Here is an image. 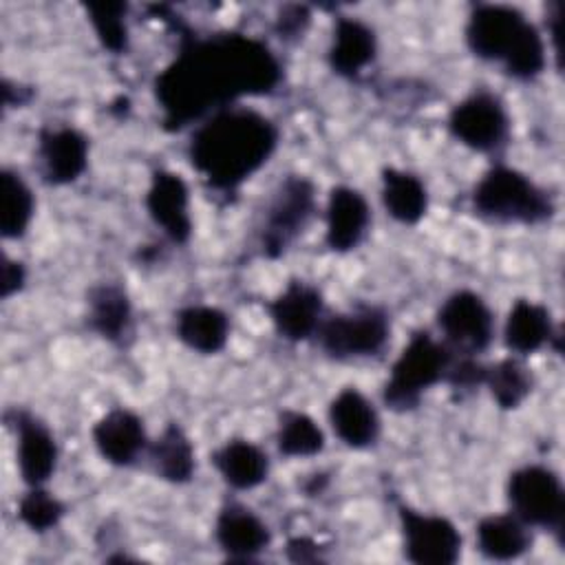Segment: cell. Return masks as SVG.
Instances as JSON below:
<instances>
[{
  "instance_id": "2e32d148",
  "label": "cell",
  "mask_w": 565,
  "mask_h": 565,
  "mask_svg": "<svg viewBox=\"0 0 565 565\" xmlns=\"http://www.w3.org/2000/svg\"><path fill=\"white\" fill-rule=\"evenodd\" d=\"M324 221V243L331 252L344 254L355 249L364 241L371 225V207L366 196L351 185L331 188Z\"/></svg>"
},
{
  "instance_id": "d4e9b609",
  "label": "cell",
  "mask_w": 565,
  "mask_h": 565,
  "mask_svg": "<svg viewBox=\"0 0 565 565\" xmlns=\"http://www.w3.org/2000/svg\"><path fill=\"white\" fill-rule=\"evenodd\" d=\"M477 550L490 561H514L523 556L532 545L530 525L516 514H488L475 530Z\"/></svg>"
},
{
  "instance_id": "d6a6232c",
  "label": "cell",
  "mask_w": 565,
  "mask_h": 565,
  "mask_svg": "<svg viewBox=\"0 0 565 565\" xmlns=\"http://www.w3.org/2000/svg\"><path fill=\"white\" fill-rule=\"evenodd\" d=\"M311 22V13L305 4H287L280 9V15L276 18V33L285 40H298L307 31Z\"/></svg>"
},
{
  "instance_id": "8992f818",
  "label": "cell",
  "mask_w": 565,
  "mask_h": 565,
  "mask_svg": "<svg viewBox=\"0 0 565 565\" xmlns=\"http://www.w3.org/2000/svg\"><path fill=\"white\" fill-rule=\"evenodd\" d=\"M316 212V185L302 174H287L274 188L260 225V247L267 258H280L305 232Z\"/></svg>"
},
{
  "instance_id": "ba28073f",
  "label": "cell",
  "mask_w": 565,
  "mask_h": 565,
  "mask_svg": "<svg viewBox=\"0 0 565 565\" xmlns=\"http://www.w3.org/2000/svg\"><path fill=\"white\" fill-rule=\"evenodd\" d=\"M448 130L475 152H497L508 143L510 115L499 95L479 88L450 108Z\"/></svg>"
},
{
  "instance_id": "4fadbf2b",
  "label": "cell",
  "mask_w": 565,
  "mask_h": 565,
  "mask_svg": "<svg viewBox=\"0 0 565 565\" xmlns=\"http://www.w3.org/2000/svg\"><path fill=\"white\" fill-rule=\"evenodd\" d=\"M7 417L15 433V459L22 481L29 488L44 486L57 463V444L51 428L24 408H15Z\"/></svg>"
},
{
  "instance_id": "5b68a950",
  "label": "cell",
  "mask_w": 565,
  "mask_h": 565,
  "mask_svg": "<svg viewBox=\"0 0 565 565\" xmlns=\"http://www.w3.org/2000/svg\"><path fill=\"white\" fill-rule=\"evenodd\" d=\"M510 512L530 527H541L563 543L565 490L558 475L541 463H525L510 472L505 483Z\"/></svg>"
},
{
  "instance_id": "83f0119b",
  "label": "cell",
  "mask_w": 565,
  "mask_h": 565,
  "mask_svg": "<svg viewBox=\"0 0 565 565\" xmlns=\"http://www.w3.org/2000/svg\"><path fill=\"white\" fill-rule=\"evenodd\" d=\"M0 185H2V212H0V232L7 241L22 238L31 225L35 199L26 181L4 168L0 172Z\"/></svg>"
},
{
  "instance_id": "52a82bcc",
  "label": "cell",
  "mask_w": 565,
  "mask_h": 565,
  "mask_svg": "<svg viewBox=\"0 0 565 565\" xmlns=\"http://www.w3.org/2000/svg\"><path fill=\"white\" fill-rule=\"evenodd\" d=\"M320 349L333 360H358L380 355L391 335V318L384 307L358 305L320 322Z\"/></svg>"
},
{
  "instance_id": "3957f363",
  "label": "cell",
  "mask_w": 565,
  "mask_h": 565,
  "mask_svg": "<svg viewBox=\"0 0 565 565\" xmlns=\"http://www.w3.org/2000/svg\"><path fill=\"white\" fill-rule=\"evenodd\" d=\"M472 210L501 225H539L554 214L550 194L510 166H492L472 190Z\"/></svg>"
},
{
  "instance_id": "7a4b0ae2",
  "label": "cell",
  "mask_w": 565,
  "mask_h": 565,
  "mask_svg": "<svg viewBox=\"0 0 565 565\" xmlns=\"http://www.w3.org/2000/svg\"><path fill=\"white\" fill-rule=\"evenodd\" d=\"M278 146V128L263 113L232 104L199 121L188 159L214 192H234L260 170Z\"/></svg>"
},
{
  "instance_id": "603a6c76",
  "label": "cell",
  "mask_w": 565,
  "mask_h": 565,
  "mask_svg": "<svg viewBox=\"0 0 565 565\" xmlns=\"http://www.w3.org/2000/svg\"><path fill=\"white\" fill-rule=\"evenodd\" d=\"M221 479L234 490H252L269 475L267 452L249 439H227L210 457Z\"/></svg>"
},
{
  "instance_id": "7402d4cb",
  "label": "cell",
  "mask_w": 565,
  "mask_h": 565,
  "mask_svg": "<svg viewBox=\"0 0 565 565\" xmlns=\"http://www.w3.org/2000/svg\"><path fill=\"white\" fill-rule=\"evenodd\" d=\"M552 313L545 305L519 298L503 327V342L516 355H530L556 338Z\"/></svg>"
},
{
  "instance_id": "9c48e42d",
  "label": "cell",
  "mask_w": 565,
  "mask_h": 565,
  "mask_svg": "<svg viewBox=\"0 0 565 565\" xmlns=\"http://www.w3.org/2000/svg\"><path fill=\"white\" fill-rule=\"evenodd\" d=\"M404 558L415 565H452L461 554V534L441 514L419 512L397 503Z\"/></svg>"
},
{
  "instance_id": "d6986e66",
  "label": "cell",
  "mask_w": 565,
  "mask_h": 565,
  "mask_svg": "<svg viewBox=\"0 0 565 565\" xmlns=\"http://www.w3.org/2000/svg\"><path fill=\"white\" fill-rule=\"evenodd\" d=\"M377 53V38L373 26L353 15H340L333 24L329 44V66L335 75L355 79Z\"/></svg>"
},
{
  "instance_id": "ac0fdd59",
  "label": "cell",
  "mask_w": 565,
  "mask_h": 565,
  "mask_svg": "<svg viewBox=\"0 0 565 565\" xmlns=\"http://www.w3.org/2000/svg\"><path fill=\"white\" fill-rule=\"evenodd\" d=\"M93 441L104 461L126 468L148 450L143 419L130 408H113L93 426Z\"/></svg>"
},
{
  "instance_id": "30bf717a",
  "label": "cell",
  "mask_w": 565,
  "mask_h": 565,
  "mask_svg": "<svg viewBox=\"0 0 565 565\" xmlns=\"http://www.w3.org/2000/svg\"><path fill=\"white\" fill-rule=\"evenodd\" d=\"M532 22L510 4H475L466 22L468 49L486 62H505Z\"/></svg>"
},
{
  "instance_id": "e0dca14e",
  "label": "cell",
  "mask_w": 565,
  "mask_h": 565,
  "mask_svg": "<svg viewBox=\"0 0 565 565\" xmlns=\"http://www.w3.org/2000/svg\"><path fill=\"white\" fill-rule=\"evenodd\" d=\"M214 539L230 561H252L269 547L271 532L252 508L227 501L216 514Z\"/></svg>"
},
{
  "instance_id": "6da1fadb",
  "label": "cell",
  "mask_w": 565,
  "mask_h": 565,
  "mask_svg": "<svg viewBox=\"0 0 565 565\" xmlns=\"http://www.w3.org/2000/svg\"><path fill=\"white\" fill-rule=\"evenodd\" d=\"M280 84V62L258 38L225 31L183 38L177 57L157 75L154 97L163 128L181 130L241 97L269 95Z\"/></svg>"
},
{
  "instance_id": "f546056e",
  "label": "cell",
  "mask_w": 565,
  "mask_h": 565,
  "mask_svg": "<svg viewBox=\"0 0 565 565\" xmlns=\"http://www.w3.org/2000/svg\"><path fill=\"white\" fill-rule=\"evenodd\" d=\"M276 446L285 457H313L324 448V433L307 413L287 408L278 417Z\"/></svg>"
},
{
  "instance_id": "5bb4252c",
  "label": "cell",
  "mask_w": 565,
  "mask_h": 565,
  "mask_svg": "<svg viewBox=\"0 0 565 565\" xmlns=\"http://www.w3.org/2000/svg\"><path fill=\"white\" fill-rule=\"evenodd\" d=\"M40 174L49 185L77 181L88 166V139L73 126H46L38 135Z\"/></svg>"
},
{
  "instance_id": "7c38bea8",
  "label": "cell",
  "mask_w": 565,
  "mask_h": 565,
  "mask_svg": "<svg viewBox=\"0 0 565 565\" xmlns=\"http://www.w3.org/2000/svg\"><path fill=\"white\" fill-rule=\"evenodd\" d=\"M267 313L282 340L302 342L316 335L320 322L324 320V298L316 285L294 278L276 298L267 302Z\"/></svg>"
},
{
  "instance_id": "484cf974",
  "label": "cell",
  "mask_w": 565,
  "mask_h": 565,
  "mask_svg": "<svg viewBox=\"0 0 565 565\" xmlns=\"http://www.w3.org/2000/svg\"><path fill=\"white\" fill-rule=\"evenodd\" d=\"M146 455L154 475L168 483H188L194 475V448L177 422H170L161 435L148 444Z\"/></svg>"
},
{
  "instance_id": "44dd1931",
  "label": "cell",
  "mask_w": 565,
  "mask_h": 565,
  "mask_svg": "<svg viewBox=\"0 0 565 565\" xmlns=\"http://www.w3.org/2000/svg\"><path fill=\"white\" fill-rule=\"evenodd\" d=\"M88 329L99 338L124 344L132 331V305L126 289L117 282H99L86 296Z\"/></svg>"
},
{
  "instance_id": "e575fe53",
  "label": "cell",
  "mask_w": 565,
  "mask_h": 565,
  "mask_svg": "<svg viewBox=\"0 0 565 565\" xmlns=\"http://www.w3.org/2000/svg\"><path fill=\"white\" fill-rule=\"evenodd\" d=\"M287 558L294 563H311V561H320V545L307 536H296L289 539L285 545Z\"/></svg>"
},
{
  "instance_id": "ffe728a7",
  "label": "cell",
  "mask_w": 565,
  "mask_h": 565,
  "mask_svg": "<svg viewBox=\"0 0 565 565\" xmlns=\"http://www.w3.org/2000/svg\"><path fill=\"white\" fill-rule=\"evenodd\" d=\"M329 424L349 448H369L380 437V415L355 386L342 388L329 404Z\"/></svg>"
},
{
  "instance_id": "277c9868",
  "label": "cell",
  "mask_w": 565,
  "mask_h": 565,
  "mask_svg": "<svg viewBox=\"0 0 565 565\" xmlns=\"http://www.w3.org/2000/svg\"><path fill=\"white\" fill-rule=\"evenodd\" d=\"M450 358L452 349L446 342L424 329L415 331L391 366V375L382 388L384 404L395 413L413 411L424 391L444 382Z\"/></svg>"
},
{
  "instance_id": "4dcf8cb0",
  "label": "cell",
  "mask_w": 565,
  "mask_h": 565,
  "mask_svg": "<svg viewBox=\"0 0 565 565\" xmlns=\"http://www.w3.org/2000/svg\"><path fill=\"white\" fill-rule=\"evenodd\" d=\"M126 2H88L86 13L99 44L119 55L128 49V26H126Z\"/></svg>"
},
{
  "instance_id": "cb8c5ba5",
  "label": "cell",
  "mask_w": 565,
  "mask_h": 565,
  "mask_svg": "<svg viewBox=\"0 0 565 565\" xmlns=\"http://www.w3.org/2000/svg\"><path fill=\"white\" fill-rule=\"evenodd\" d=\"M174 331L188 349L214 355L227 344L230 318L212 305H188L174 313Z\"/></svg>"
},
{
  "instance_id": "8fae6325",
  "label": "cell",
  "mask_w": 565,
  "mask_h": 565,
  "mask_svg": "<svg viewBox=\"0 0 565 565\" xmlns=\"http://www.w3.org/2000/svg\"><path fill=\"white\" fill-rule=\"evenodd\" d=\"M437 327L452 351L477 355L492 342L494 316L483 296L470 289H459L441 302Z\"/></svg>"
},
{
  "instance_id": "836d02e7",
  "label": "cell",
  "mask_w": 565,
  "mask_h": 565,
  "mask_svg": "<svg viewBox=\"0 0 565 565\" xmlns=\"http://www.w3.org/2000/svg\"><path fill=\"white\" fill-rule=\"evenodd\" d=\"M26 280V269L20 260H13L9 256H4V265H2V298H11L13 294H18L24 287Z\"/></svg>"
},
{
  "instance_id": "4316f807",
  "label": "cell",
  "mask_w": 565,
  "mask_h": 565,
  "mask_svg": "<svg viewBox=\"0 0 565 565\" xmlns=\"http://www.w3.org/2000/svg\"><path fill=\"white\" fill-rule=\"evenodd\" d=\"M382 203L384 210L402 225H415L428 210V192L424 181L406 170H382Z\"/></svg>"
},
{
  "instance_id": "9a60e30c",
  "label": "cell",
  "mask_w": 565,
  "mask_h": 565,
  "mask_svg": "<svg viewBox=\"0 0 565 565\" xmlns=\"http://www.w3.org/2000/svg\"><path fill=\"white\" fill-rule=\"evenodd\" d=\"M146 210L157 227L174 243L185 245L192 234L190 190L181 174L154 170L146 192Z\"/></svg>"
},
{
  "instance_id": "1f68e13d",
  "label": "cell",
  "mask_w": 565,
  "mask_h": 565,
  "mask_svg": "<svg viewBox=\"0 0 565 565\" xmlns=\"http://www.w3.org/2000/svg\"><path fill=\"white\" fill-rule=\"evenodd\" d=\"M64 512H66V505L42 486H31L20 497V503H18L20 521L31 532H38V534L53 530L62 521Z\"/></svg>"
},
{
  "instance_id": "f1b7e54d",
  "label": "cell",
  "mask_w": 565,
  "mask_h": 565,
  "mask_svg": "<svg viewBox=\"0 0 565 565\" xmlns=\"http://www.w3.org/2000/svg\"><path fill=\"white\" fill-rule=\"evenodd\" d=\"M532 373L519 358H503L486 366L483 386H488L492 399L503 411L519 408L532 393Z\"/></svg>"
}]
</instances>
